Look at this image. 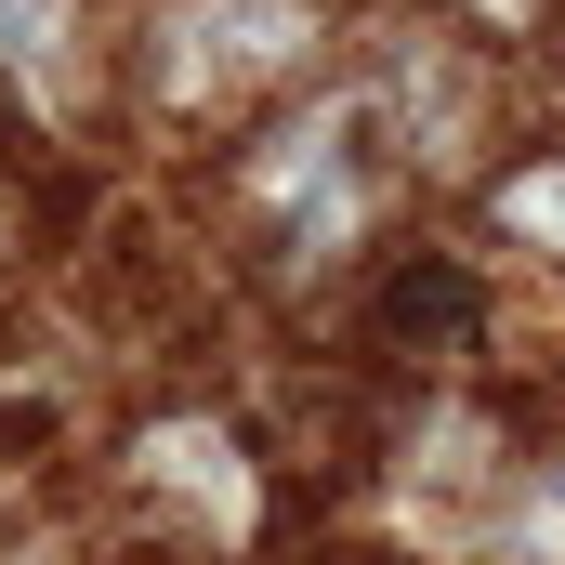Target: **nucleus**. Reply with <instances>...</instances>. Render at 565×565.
I'll return each instance as SVG.
<instances>
[{
	"instance_id": "7ed1b4c3",
	"label": "nucleus",
	"mask_w": 565,
	"mask_h": 565,
	"mask_svg": "<svg viewBox=\"0 0 565 565\" xmlns=\"http://www.w3.org/2000/svg\"><path fill=\"white\" fill-rule=\"evenodd\" d=\"M119 526L171 565H237L264 540V460H250V434L211 422V408L132 422V447H119Z\"/></svg>"
},
{
	"instance_id": "20e7f679",
	"label": "nucleus",
	"mask_w": 565,
	"mask_h": 565,
	"mask_svg": "<svg viewBox=\"0 0 565 565\" xmlns=\"http://www.w3.org/2000/svg\"><path fill=\"white\" fill-rule=\"evenodd\" d=\"M119 106V13L106 0H0V119L79 132Z\"/></svg>"
},
{
	"instance_id": "f257e3e1",
	"label": "nucleus",
	"mask_w": 565,
	"mask_h": 565,
	"mask_svg": "<svg viewBox=\"0 0 565 565\" xmlns=\"http://www.w3.org/2000/svg\"><path fill=\"white\" fill-rule=\"evenodd\" d=\"M211 211H224V250L277 302H355V277L408 237L422 211V171L395 158L382 106L355 66H329L316 93H289L277 119L211 158Z\"/></svg>"
},
{
	"instance_id": "f03ea898",
	"label": "nucleus",
	"mask_w": 565,
	"mask_h": 565,
	"mask_svg": "<svg viewBox=\"0 0 565 565\" xmlns=\"http://www.w3.org/2000/svg\"><path fill=\"white\" fill-rule=\"evenodd\" d=\"M342 66V0H132L119 13V106L184 145H237Z\"/></svg>"
},
{
	"instance_id": "0eeeda50",
	"label": "nucleus",
	"mask_w": 565,
	"mask_h": 565,
	"mask_svg": "<svg viewBox=\"0 0 565 565\" xmlns=\"http://www.w3.org/2000/svg\"><path fill=\"white\" fill-rule=\"evenodd\" d=\"M0 565H119V553H93V540H0Z\"/></svg>"
},
{
	"instance_id": "423d86ee",
	"label": "nucleus",
	"mask_w": 565,
	"mask_h": 565,
	"mask_svg": "<svg viewBox=\"0 0 565 565\" xmlns=\"http://www.w3.org/2000/svg\"><path fill=\"white\" fill-rule=\"evenodd\" d=\"M473 211H487V250L526 289H565V145H513L473 184Z\"/></svg>"
},
{
	"instance_id": "39448f33",
	"label": "nucleus",
	"mask_w": 565,
	"mask_h": 565,
	"mask_svg": "<svg viewBox=\"0 0 565 565\" xmlns=\"http://www.w3.org/2000/svg\"><path fill=\"white\" fill-rule=\"evenodd\" d=\"M460 565H565V422H526L500 487L460 513Z\"/></svg>"
}]
</instances>
